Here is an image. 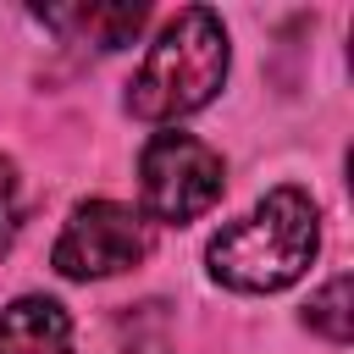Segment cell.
<instances>
[{"label": "cell", "mask_w": 354, "mask_h": 354, "mask_svg": "<svg viewBox=\"0 0 354 354\" xmlns=\"http://www.w3.org/2000/svg\"><path fill=\"white\" fill-rule=\"evenodd\" d=\"M315 249H321L315 199L304 188H271L249 216L227 221L210 238L205 266L232 293H282L310 271Z\"/></svg>", "instance_id": "1"}, {"label": "cell", "mask_w": 354, "mask_h": 354, "mask_svg": "<svg viewBox=\"0 0 354 354\" xmlns=\"http://www.w3.org/2000/svg\"><path fill=\"white\" fill-rule=\"evenodd\" d=\"M227 66H232V44H227V28L210 6H183L160 39L149 44L144 66L133 72L127 83V111L138 122H177V116H194L205 111L221 83H227Z\"/></svg>", "instance_id": "2"}, {"label": "cell", "mask_w": 354, "mask_h": 354, "mask_svg": "<svg viewBox=\"0 0 354 354\" xmlns=\"http://www.w3.org/2000/svg\"><path fill=\"white\" fill-rule=\"evenodd\" d=\"M227 188V160L194 133H155L138 149V199L149 221L183 227L205 216Z\"/></svg>", "instance_id": "3"}, {"label": "cell", "mask_w": 354, "mask_h": 354, "mask_svg": "<svg viewBox=\"0 0 354 354\" xmlns=\"http://www.w3.org/2000/svg\"><path fill=\"white\" fill-rule=\"evenodd\" d=\"M149 254V227L133 205H116V199H83L55 249H50V266L72 282H100V277H116L127 266H138Z\"/></svg>", "instance_id": "4"}, {"label": "cell", "mask_w": 354, "mask_h": 354, "mask_svg": "<svg viewBox=\"0 0 354 354\" xmlns=\"http://www.w3.org/2000/svg\"><path fill=\"white\" fill-rule=\"evenodd\" d=\"M0 354H72V321L55 299L22 293L0 310Z\"/></svg>", "instance_id": "5"}, {"label": "cell", "mask_w": 354, "mask_h": 354, "mask_svg": "<svg viewBox=\"0 0 354 354\" xmlns=\"http://www.w3.org/2000/svg\"><path fill=\"white\" fill-rule=\"evenodd\" d=\"M44 22L66 39H88L94 50H122L149 22V6H55L44 11Z\"/></svg>", "instance_id": "6"}, {"label": "cell", "mask_w": 354, "mask_h": 354, "mask_svg": "<svg viewBox=\"0 0 354 354\" xmlns=\"http://www.w3.org/2000/svg\"><path fill=\"white\" fill-rule=\"evenodd\" d=\"M348 299H354V282H348V277H332V282H326V288L310 299L304 326H315V332H321V337H332V343H348V337H354Z\"/></svg>", "instance_id": "7"}, {"label": "cell", "mask_w": 354, "mask_h": 354, "mask_svg": "<svg viewBox=\"0 0 354 354\" xmlns=\"http://www.w3.org/2000/svg\"><path fill=\"white\" fill-rule=\"evenodd\" d=\"M17 216H22V183H17V166L0 155V254L17 238Z\"/></svg>", "instance_id": "8"}]
</instances>
